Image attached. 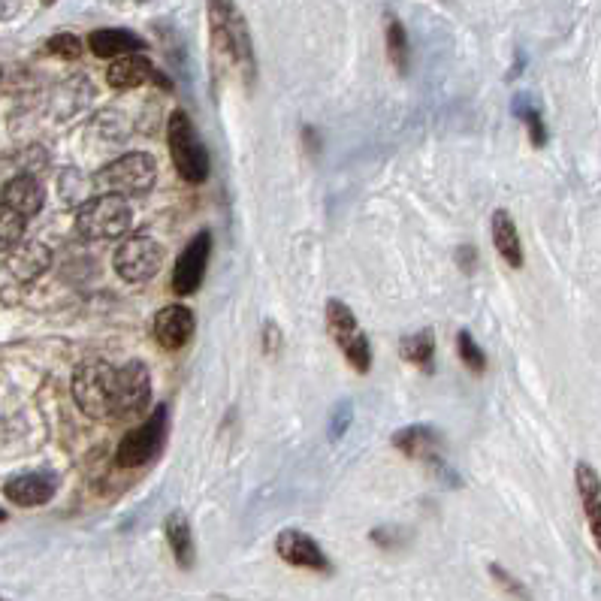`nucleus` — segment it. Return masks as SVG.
<instances>
[{"mask_svg": "<svg viewBox=\"0 0 601 601\" xmlns=\"http://www.w3.org/2000/svg\"><path fill=\"white\" fill-rule=\"evenodd\" d=\"M475 260H478L475 248H472V245H460V251H457V263H460L466 272H472V269H475Z\"/></svg>", "mask_w": 601, "mask_h": 601, "instance_id": "obj_32", "label": "nucleus"}, {"mask_svg": "<svg viewBox=\"0 0 601 601\" xmlns=\"http://www.w3.org/2000/svg\"><path fill=\"white\" fill-rule=\"evenodd\" d=\"M490 233H493V245L499 251V257L511 266V269H523V242H520V233H517V224L511 218V212L505 209H496L493 218H490Z\"/></svg>", "mask_w": 601, "mask_h": 601, "instance_id": "obj_18", "label": "nucleus"}, {"mask_svg": "<svg viewBox=\"0 0 601 601\" xmlns=\"http://www.w3.org/2000/svg\"><path fill=\"white\" fill-rule=\"evenodd\" d=\"M46 52L55 55V58H67V61H76L82 55V40L76 34H55L46 40Z\"/></svg>", "mask_w": 601, "mask_h": 601, "instance_id": "obj_28", "label": "nucleus"}, {"mask_svg": "<svg viewBox=\"0 0 601 601\" xmlns=\"http://www.w3.org/2000/svg\"><path fill=\"white\" fill-rule=\"evenodd\" d=\"M457 354H460V360H463L475 375H484V372H487V354H484V348L472 339L469 330H460V333H457Z\"/></svg>", "mask_w": 601, "mask_h": 601, "instance_id": "obj_27", "label": "nucleus"}, {"mask_svg": "<svg viewBox=\"0 0 601 601\" xmlns=\"http://www.w3.org/2000/svg\"><path fill=\"white\" fill-rule=\"evenodd\" d=\"M0 520H4V511H0Z\"/></svg>", "mask_w": 601, "mask_h": 601, "instance_id": "obj_36", "label": "nucleus"}, {"mask_svg": "<svg viewBox=\"0 0 601 601\" xmlns=\"http://www.w3.org/2000/svg\"><path fill=\"white\" fill-rule=\"evenodd\" d=\"M164 535H167V544H170V553L173 559L188 571L194 568L197 562V547H194V535H191V523L182 511H173L167 520H164Z\"/></svg>", "mask_w": 601, "mask_h": 601, "instance_id": "obj_21", "label": "nucleus"}, {"mask_svg": "<svg viewBox=\"0 0 601 601\" xmlns=\"http://www.w3.org/2000/svg\"><path fill=\"white\" fill-rule=\"evenodd\" d=\"M58 493V478L49 472H25L4 484V496L19 508H40Z\"/></svg>", "mask_w": 601, "mask_h": 601, "instance_id": "obj_15", "label": "nucleus"}, {"mask_svg": "<svg viewBox=\"0 0 601 601\" xmlns=\"http://www.w3.org/2000/svg\"><path fill=\"white\" fill-rule=\"evenodd\" d=\"M25 224L28 218L22 212L0 200V254H10L25 239Z\"/></svg>", "mask_w": 601, "mask_h": 601, "instance_id": "obj_24", "label": "nucleus"}, {"mask_svg": "<svg viewBox=\"0 0 601 601\" xmlns=\"http://www.w3.org/2000/svg\"><path fill=\"white\" fill-rule=\"evenodd\" d=\"M0 76H4V70H0Z\"/></svg>", "mask_w": 601, "mask_h": 601, "instance_id": "obj_37", "label": "nucleus"}, {"mask_svg": "<svg viewBox=\"0 0 601 601\" xmlns=\"http://www.w3.org/2000/svg\"><path fill=\"white\" fill-rule=\"evenodd\" d=\"M209 254H212V233L200 230L176 260V269H173V278H170L176 296H194L200 290V284L206 278Z\"/></svg>", "mask_w": 601, "mask_h": 601, "instance_id": "obj_11", "label": "nucleus"}, {"mask_svg": "<svg viewBox=\"0 0 601 601\" xmlns=\"http://www.w3.org/2000/svg\"><path fill=\"white\" fill-rule=\"evenodd\" d=\"M88 97H91V85L85 82V79H70V82H64L58 91H55V97H52V112L61 106V103H67L64 106V118H70V115H76L85 103H88Z\"/></svg>", "mask_w": 601, "mask_h": 601, "instance_id": "obj_25", "label": "nucleus"}, {"mask_svg": "<svg viewBox=\"0 0 601 601\" xmlns=\"http://www.w3.org/2000/svg\"><path fill=\"white\" fill-rule=\"evenodd\" d=\"M390 441H393L396 450H402L408 460H417V463L429 466L438 478H450V481L457 484V475L447 469V463L438 454V450H441V435L432 426H405V429L393 432Z\"/></svg>", "mask_w": 601, "mask_h": 601, "instance_id": "obj_9", "label": "nucleus"}, {"mask_svg": "<svg viewBox=\"0 0 601 601\" xmlns=\"http://www.w3.org/2000/svg\"><path fill=\"white\" fill-rule=\"evenodd\" d=\"M209 43H212V58L218 67H227L245 85L254 82L257 76L254 43L236 0H209Z\"/></svg>", "mask_w": 601, "mask_h": 601, "instance_id": "obj_1", "label": "nucleus"}, {"mask_svg": "<svg viewBox=\"0 0 601 601\" xmlns=\"http://www.w3.org/2000/svg\"><path fill=\"white\" fill-rule=\"evenodd\" d=\"M281 351V330L275 321H263V354H278Z\"/></svg>", "mask_w": 601, "mask_h": 601, "instance_id": "obj_31", "label": "nucleus"}, {"mask_svg": "<svg viewBox=\"0 0 601 601\" xmlns=\"http://www.w3.org/2000/svg\"><path fill=\"white\" fill-rule=\"evenodd\" d=\"M115 393H118V369L106 360H85L73 372V399L91 420L115 417Z\"/></svg>", "mask_w": 601, "mask_h": 601, "instance_id": "obj_4", "label": "nucleus"}, {"mask_svg": "<svg viewBox=\"0 0 601 601\" xmlns=\"http://www.w3.org/2000/svg\"><path fill=\"white\" fill-rule=\"evenodd\" d=\"M106 82L115 91H133L142 85H158L161 91H173V79H167L152 58H145V52H127L121 58H112L109 70H106Z\"/></svg>", "mask_w": 601, "mask_h": 601, "instance_id": "obj_10", "label": "nucleus"}, {"mask_svg": "<svg viewBox=\"0 0 601 601\" xmlns=\"http://www.w3.org/2000/svg\"><path fill=\"white\" fill-rule=\"evenodd\" d=\"M145 40L136 37L133 31H124V28H103V31H94L88 37V49L97 55V58H121L127 52H145Z\"/></svg>", "mask_w": 601, "mask_h": 601, "instance_id": "obj_20", "label": "nucleus"}, {"mask_svg": "<svg viewBox=\"0 0 601 601\" xmlns=\"http://www.w3.org/2000/svg\"><path fill=\"white\" fill-rule=\"evenodd\" d=\"M43 4H46V7H49V4H55V0H43Z\"/></svg>", "mask_w": 601, "mask_h": 601, "instance_id": "obj_35", "label": "nucleus"}, {"mask_svg": "<svg viewBox=\"0 0 601 601\" xmlns=\"http://www.w3.org/2000/svg\"><path fill=\"white\" fill-rule=\"evenodd\" d=\"M351 414H354V402H339L333 417H330V438H342L351 426Z\"/></svg>", "mask_w": 601, "mask_h": 601, "instance_id": "obj_29", "label": "nucleus"}, {"mask_svg": "<svg viewBox=\"0 0 601 601\" xmlns=\"http://www.w3.org/2000/svg\"><path fill=\"white\" fill-rule=\"evenodd\" d=\"M52 266V251L43 242H19L10 257H7V269L16 281L28 284L37 281L46 269Z\"/></svg>", "mask_w": 601, "mask_h": 601, "instance_id": "obj_17", "label": "nucleus"}, {"mask_svg": "<svg viewBox=\"0 0 601 601\" xmlns=\"http://www.w3.org/2000/svg\"><path fill=\"white\" fill-rule=\"evenodd\" d=\"M384 43H387V58L396 67L399 76H408L411 70V43H408V31L396 16H384Z\"/></svg>", "mask_w": 601, "mask_h": 601, "instance_id": "obj_22", "label": "nucleus"}, {"mask_svg": "<svg viewBox=\"0 0 601 601\" xmlns=\"http://www.w3.org/2000/svg\"><path fill=\"white\" fill-rule=\"evenodd\" d=\"M22 10V0H0V22L13 19Z\"/></svg>", "mask_w": 601, "mask_h": 601, "instance_id": "obj_34", "label": "nucleus"}, {"mask_svg": "<svg viewBox=\"0 0 601 601\" xmlns=\"http://www.w3.org/2000/svg\"><path fill=\"white\" fill-rule=\"evenodd\" d=\"M574 484H577V496H580V505H583L589 532H592V541L601 550V478H598V472L589 463H577Z\"/></svg>", "mask_w": 601, "mask_h": 601, "instance_id": "obj_16", "label": "nucleus"}, {"mask_svg": "<svg viewBox=\"0 0 601 601\" xmlns=\"http://www.w3.org/2000/svg\"><path fill=\"white\" fill-rule=\"evenodd\" d=\"M152 330H155V339L164 351H179L185 348L194 333H197V318L188 306L182 303H173V306H164L155 321H152Z\"/></svg>", "mask_w": 601, "mask_h": 601, "instance_id": "obj_14", "label": "nucleus"}, {"mask_svg": "<svg viewBox=\"0 0 601 601\" xmlns=\"http://www.w3.org/2000/svg\"><path fill=\"white\" fill-rule=\"evenodd\" d=\"M0 200H4L7 206H13L16 212H22L25 218H34L43 209V203H46V191H43V185L34 176L22 173V176H16V179L7 182Z\"/></svg>", "mask_w": 601, "mask_h": 601, "instance_id": "obj_19", "label": "nucleus"}, {"mask_svg": "<svg viewBox=\"0 0 601 601\" xmlns=\"http://www.w3.org/2000/svg\"><path fill=\"white\" fill-rule=\"evenodd\" d=\"M303 142H306V148H309L312 155H318V152H321V136H318V130H315L312 124H306V127H303Z\"/></svg>", "mask_w": 601, "mask_h": 601, "instance_id": "obj_33", "label": "nucleus"}, {"mask_svg": "<svg viewBox=\"0 0 601 601\" xmlns=\"http://www.w3.org/2000/svg\"><path fill=\"white\" fill-rule=\"evenodd\" d=\"M514 115L526 121V130H529L532 145L541 148V145L547 142V130H544V118H541V112L529 103V97H517V100H514Z\"/></svg>", "mask_w": 601, "mask_h": 601, "instance_id": "obj_26", "label": "nucleus"}, {"mask_svg": "<svg viewBox=\"0 0 601 601\" xmlns=\"http://www.w3.org/2000/svg\"><path fill=\"white\" fill-rule=\"evenodd\" d=\"M327 333L336 342V348L345 354V360L366 375L372 369V345L369 336L363 333L357 315L351 306H345L342 299H327Z\"/></svg>", "mask_w": 601, "mask_h": 601, "instance_id": "obj_7", "label": "nucleus"}, {"mask_svg": "<svg viewBox=\"0 0 601 601\" xmlns=\"http://www.w3.org/2000/svg\"><path fill=\"white\" fill-rule=\"evenodd\" d=\"M167 145H170V158H173V167L179 173L182 182L188 185H203L209 179V152L206 145L200 142L197 130H194V121L185 109H176L170 118H167Z\"/></svg>", "mask_w": 601, "mask_h": 601, "instance_id": "obj_3", "label": "nucleus"}, {"mask_svg": "<svg viewBox=\"0 0 601 601\" xmlns=\"http://www.w3.org/2000/svg\"><path fill=\"white\" fill-rule=\"evenodd\" d=\"M275 553L287 565H296V568H309V571H321V574L333 571V565H330L327 553L321 550V544L303 529H284L275 538Z\"/></svg>", "mask_w": 601, "mask_h": 601, "instance_id": "obj_13", "label": "nucleus"}, {"mask_svg": "<svg viewBox=\"0 0 601 601\" xmlns=\"http://www.w3.org/2000/svg\"><path fill=\"white\" fill-rule=\"evenodd\" d=\"M152 402V372L142 360H130L118 369L115 417H136Z\"/></svg>", "mask_w": 601, "mask_h": 601, "instance_id": "obj_12", "label": "nucleus"}, {"mask_svg": "<svg viewBox=\"0 0 601 601\" xmlns=\"http://www.w3.org/2000/svg\"><path fill=\"white\" fill-rule=\"evenodd\" d=\"M399 354L405 363L411 366H420V369H432V357H435V336L432 330H417V333H408L402 342H399Z\"/></svg>", "mask_w": 601, "mask_h": 601, "instance_id": "obj_23", "label": "nucleus"}, {"mask_svg": "<svg viewBox=\"0 0 601 601\" xmlns=\"http://www.w3.org/2000/svg\"><path fill=\"white\" fill-rule=\"evenodd\" d=\"M158 182V164L145 152H130L109 161L103 170L94 173L91 188L97 194H118V197H145Z\"/></svg>", "mask_w": 601, "mask_h": 601, "instance_id": "obj_2", "label": "nucleus"}, {"mask_svg": "<svg viewBox=\"0 0 601 601\" xmlns=\"http://www.w3.org/2000/svg\"><path fill=\"white\" fill-rule=\"evenodd\" d=\"M170 432V408L161 402L152 414H148L139 426H133L115 447V463L121 469H139L145 463H152Z\"/></svg>", "mask_w": 601, "mask_h": 601, "instance_id": "obj_6", "label": "nucleus"}, {"mask_svg": "<svg viewBox=\"0 0 601 601\" xmlns=\"http://www.w3.org/2000/svg\"><path fill=\"white\" fill-rule=\"evenodd\" d=\"M130 224H133V209L127 197H118V194H97L79 203V212H76V230L79 236L91 242L118 239L130 230Z\"/></svg>", "mask_w": 601, "mask_h": 601, "instance_id": "obj_5", "label": "nucleus"}, {"mask_svg": "<svg viewBox=\"0 0 601 601\" xmlns=\"http://www.w3.org/2000/svg\"><path fill=\"white\" fill-rule=\"evenodd\" d=\"M490 574L499 580V586H502L505 592H514V595H529V592H526V586H523L517 577H511V574H508L502 565H490Z\"/></svg>", "mask_w": 601, "mask_h": 601, "instance_id": "obj_30", "label": "nucleus"}, {"mask_svg": "<svg viewBox=\"0 0 601 601\" xmlns=\"http://www.w3.org/2000/svg\"><path fill=\"white\" fill-rule=\"evenodd\" d=\"M164 260H167L164 245L152 236H142V233L127 236L112 254V266H115L118 278L127 281V284L152 281L164 269Z\"/></svg>", "mask_w": 601, "mask_h": 601, "instance_id": "obj_8", "label": "nucleus"}]
</instances>
